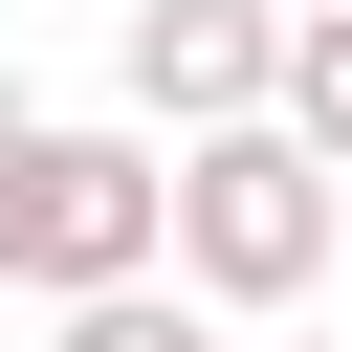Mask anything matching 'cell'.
<instances>
[{
	"label": "cell",
	"mask_w": 352,
	"mask_h": 352,
	"mask_svg": "<svg viewBox=\"0 0 352 352\" xmlns=\"http://www.w3.org/2000/svg\"><path fill=\"white\" fill-rule=\"evenodd\" d=\"M154 264H176L220 330H286V308H330V264H352V176H330L286 110L154 132Z\"/></svg>",
	"instance_id": "6da1fadb"
},
{
	"label": "cell",
	"mask_w": 352,
	"mask_h": 352,
	"mask_svg": "<svg viewBox=\"0 0 352 352\" xmlns=\"http://www.w3.org/2000/svg\"><path fill=\"white\" fill-rule=\"evenodd\" d=\"M132 264H154V132L132 110H0V286L66 308Z\"/></svg>",
	"instance_id": "7a4b0ae2"
},
{
	"label": "cell",
	"mask_w": 352,
	"mask_h": 352,
	"mask_svg": "<svg viewBox=\"0 0 352 352\" xmlns=\"http://www.w3.org/2000/svg\"><path fill=\"white\" fill-rule=\"evenodd\" d=\"M110 66H132V132H220V110H264L286 0H132V22H110Z\"/></svg>",
	"instance_id": "3957f363"
},
{
	"label": "cell",
	"mask_w": 352,
	"mask_h": 352,
	"mask_svg": "<svg viewBox=\"0 0 352 352\" xmlns=\"http://www.w3.org/2000/svg\"><path fill=\"white\" fill-rule=\"evenodd\" d=\"M44 352H242V330H220L176 264H132V286H66V308H44Z\"/></svg>",
	"instance_id": "277c9868"
},
{
	"label": "cell",
	"mask_w": 352,
	"mask_h": 352,
	"mask_svg": "<svg viewBox=\"0 0 352 352\" xmlns=\"http://www.w3.org/2000/svg\"><path fill=\"white\" fill-rule=\"evenodd\" d=\"M264 110L352 176V0H286V66H264Z\"/></svg>",
	"instance_id": "5b68a950"
},
{
	"label": "cell",
	"mask_w": 352,
	"mask_h": 352,
	"mask_svg": "<svg viewBox=\"0 0 352 352\" xmlns=\"http://www.w3.org/2000/svg\"><path fill=\"white\" fill-rule=\"evenodd\" d=\"M242 352H352V330H308V308H286V330H242Z\"/></svg>",
	"instance_id": "8992f818"
}]
</instances>
